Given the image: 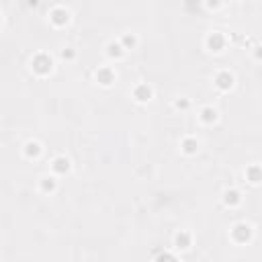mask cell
Listing matches in <instances>:
<instances>
[{
    "label": "cell",
    "mask_w": 262,
    "mask_h": 262,
    "mask_svg": "<svg viewBox=\"0 0 262 262\" xmlns=\"http://www.w3.org/2000/svg\"><path fill=\"white\" fill-rule=\"evenodd\" d=\"M47 20H49V25H51L53 29H66V27L72 23V10H70L68 6L57 4V6H53V8L47 12Z\"/></svg>",
    "instance_id": "cell-3"
},
{
    "label": "cell",
    "mask_w": 262,
    "mask_h": 262,
    "mask_svg": "<svg viewBox=\"0 0 262 262\" xmlns=\"http://www.w3.org/2000/svg\"><path fill=\"white\" fill-rule=\"evenodd\" d=\"M223 2L225 0H205V6H207V10H213L215 12V10H219L223 6Z\"/></svg>",
    "instance_id": "cell-20"
},
{
    "label": "cell",
    "mask_w": 262,
    "mask_h": 262,
    "mask_svg": "<svg viewBox=\"0 0 262 262\" xmlns=\"http://www.w3.org/2000/svg\"><path fill=\"white\" fill-rule=\"evenodd\" d=\"M199 149H201V141L194 137V135H184L182 139H180V151L184 154V156H196L199 154Z\"/></svg>",
    "instance_id": "cell-15"
},
{
    "label": "cell",
    "mask_w": 262,
    "mask_h": 262,
    "mask_svg": "<svg viewBox=\"0 0 262 262\" xmlns=\"http://www.w3.org/2000/svg\"><path fill=\"white\" fill-rule=\"evenodd\" d=\"M119 43L123 45V49L125 51H133V49H137L139 47V37H137V33H123L121 37H119Z\"/></svg>",
    "instance_id": "cell-17"
},
{
    "label": "cell",
    "mask_w": 262,
    "mask_h": 262,
    "mask_svg": "<svg viewBox=\"0 0 262 262\" xmlns=\"http://www.w3.org/2000/svg\"><path fill=\"white\" fill-rule=\"evenodd\" d=\"M190 98L188 96H180V98H176L174 102H172V106L176 108V111H180V113H184V111H188L190 108Z\"/></svg>",
    "instance_id": "cell-19"
},
{
    "label": "cell",
    "mask_w": 262,
    "mask_h": 262,
    "mask_svg": "<svg viewBox=\"0 0 262 262\" xmlns=\"http://www.w3.org/2000/svg\"><path fill=\"white\" fill-rule=\"evenodd\" d=\"M29 68H31V72L35 76L47 78L55 68V59H53V55L49 51H37V53H33V57L29 61Z\"/></svg>",
    "instance_id": "cell-1"
},
{
    "label": "cell",
    "mask_w": 262,
    "mask_h": 262,
    "mask_svg": "<svg viewBox=\"0 0 262 262\" xmlns=\"http://www.w3.org/2000/svg\"><path fill=\"white\" fill-rule=\"evenodd\" d=\"M94 82L100 86V88H111L115 82H117V72L113 66H98L94 70Z\"/></svg>",
    "instance_id": "cell-5"
},
{
    "label": "cell",
    "mask_w": 262,
    "mask_h": 262,
    "mask_svg": "<svg viewBox=\"0 0 262 262\" xmlns=\"http://www.w3.org/2000/svg\"><path fill=\"white\" fill-rule=\"evenodd\" d=\"M242 201H244L242 190H239V188H233V186L225 188L223 194H221V203H223V207H227V209H237V207L242 205Z\"/></svg>",
    "instance_id": "cell-12"
},
{
    "label": "cell",
    "mask_w": 262,
    "mask_h": 262,
    "mask_svg": "<svg viewBox=\"0 0 262 262\" xmlns=\"http://www.w3.org/2000/svg\"><path fill=\"white\" fill-rule=\"evenodd\" d=\"M213 86H215L219 92H229V90L235 86V74L229 72V70H219V72H215V76H213Z\"/></svg>",
    "instance_id": "cell-7"
},
{
    "label": "cell",
    "mask_w": 262,
    "mask_h": 262,
    "mask_svg": "<svg viewBox=\"0 0 262 262\" xmlns=\"http://www.w3.org/2000/svg\"><path fill=\"white\" fill-rule=\"evenodd\" d=\"M254 225L252 223H246V221H237L231 225L229 229V239L235 244V246H248L252 239H254Z\"/></svg>",
    "instance_id": "cell-2"
},
{
    "label": "cell",
    "mask_w": 262,
    "mask_h": 262,
    "mask_svg": "<svg viewBox=\"0 0 262 262\" xmlns=\"http://www.w3.org/2000/svg\"><path fill=\"white\" fill-rule=\"evenodd\" d=\"M43 143L39 141V139H27L25 143H23V158L25 160H31V162H35V160H39L41 156H43Z\"/></svg>",
    "instance_id": "cell-10"
},
{
    "label": "cell",
    "mask_w": 262,
    "mask_h": 262,
    "mask_svg": "<svg viewBox=\"0 0 262 262\" xmlns=\"http://www.w3.org/2000/svg\"><path fill=\"white\" fill-rule=\"evenodd\" d=\"M154 94H156V90H154V86L147 84V82H137V84L133 86V90H131V98H133L137 104H147V102H151V100H154Z\"/></svg>",
    "instance_id": "cell-6"
},
{
    "label": "cell",
    "mask_w": 262,
    "mask_h": 262,
    "mask_svg": "<svg viewBox=\"0 0 262 262\" xmlns=\"http://www.w3.org/2000/svg\"><path fill=\"white\" fill-rule=\"evenodd\" d=\"M244 178H246L248 184L258 186V184L262 182V168H260V164H250V166H246V170H244Z\"/></svg>",
    "instance_id": "cell-16"
},
{
    "label": "cell",
    "mask_w": 262,
    "mask_h": 262,
    "mask_svg": "<svg viewBox=\"0 0 262 262\" xmlns=\"http://www.w3.org/2000/svg\"><path fill=\"white\" fill-rule=\"evenodd\" d=\"M203 45H205V49H207L209 53L219 55V53H223L225 47H227V37H225L221 31H209V33L205 35V39H203Z\"/></svg>",
    "instance_id": "cell-4"
},
{
    "label": "cell",
    "mask_w": 262,
    "mask_h": 262,
    "mask_svg": "<svg viewBox=\"0 0 262 262\" xmlns=\"http://www.w3.org/2000/svg\"><path fill=\"white\" fill-rule=\"evenodd\" d=\"M199 121L203 123V125H207V127H211V125H215L217 121H219V111L213 106V104H205V106H201L199 108Z\"/></svg>",
    "instance_id": "cell-13"
},
{
    "label": "cell",
    "mask_w": 262,
    "mask_h": 262,
    "mask_svg": "<svg viewBox=\"0 0 262 262\" xmlns=\"http://www.w3.org/2000/svg\"><path fill=\"white\" fill-rule=\"evenodd\" d=\"M192 242H194L192 231H188V229H178V231L174 233V237H172V248H174L176 252H186V250L192 248Z\"/></svg>",
    "instance_id": "cell-8"
},
{
    "label": "cell",
    "mask_w": 262,
    "mask_h": 262,
    "mask_svg": "<svg viewBox=\"0 0 262 262\" xmlns=\"http://www.w3.org/2000/svg\"><path fill=\"white\" fill-rule=\"evenodd\" d=\"M104 53H106V57H108L111 61H121V59L127 55V51L123 49V45L119 43V39H111V41L104 45Z\"/></svg>",
    "instance_id": "cell-14"
},
{
    "label": "cell",
    "mask_w": 262,
    "mask_h": 262,
    "mask_svg": "<svg viewBox=\"0 0 262 262\" xmlns=\"http://www.w3.org/2000/svg\"><path fill=\"white\" fill-rule=\"evenodd\" d=\"M235 2H239V0H235Z\"/></svg>",
    "instance_id": "cell-25"
},
{
    "label": "cell",
    "mask_w": 262,
    "mask_h": 262,
    "mask_svg": "<svg viewBox=\"0 0 262 262\" xmlns=\"http://www.w3.org/2000/svg\"><path fill=\"white\" fill-rule=\"evenodd\" d=\"M27 4H29V6H37V4H39V0H27Z\"/></svg>",
    "instance_id": "cell-23"
},
{
    "label": "cell",
    "mask_w": 262,
    "mask_h": 262,
    "mask_svg": "<svg viewBox=\"0 0 262 262\" xmlns=\"http://www.w3.org/2000/svg\"><path fill=\"white\" fill-rule=\"evenodd\" d=\"M2 23H4V18H2V12H0V27H2Z\"/></svg>",
    "instance_id": "cell-24"
},
{
    "label": "cell",
    "mask_w": 262,
    "mask_h": 262,
    "mask_svg": "<svg viewBox=\"0 0 262 262\" xmlns=\"http://www.w3.org/2000/svg\"><path fill=\"white\" fill-rule=\"evenodd\" d=\"M78 57V49L76 47H63V49H59V59H63V61H74Z\"/></svg>",
    "instance_id": "cell-18"
},
{
    "label": "cell",
    "mask_w": 262,
    "mask_h": 262,
    "mask_svg": "<svg viewBox=\"0 0 262 262\" xmlns=\"http://www.w3.org/2000/svg\"><path fill=\"white\" fill-rule=\"evenodd\" d=\"M57 188H59V178L55 176V174H43L41 178H39V192L41 194H47V196H51V194H55L57 192Z\"/></svg>",
    "instance_id": "cell-11"
},
{
    "label": "cell",
    "mask_w": 262,
    "mask_h": 262,
    "mask_svg": "<svg viewBox=\"0 0 262 262\" xmlns=\"http://www.w3.org/2000/svg\"><path fill=\"white\" fill-rule=\"evenodd\" d=\"M156 260H178V254H172V252H160L154 256Z\"/></svg>",
    "instance_id": "cell-21"
},
{
    "label": "cell",
    "mask_w": 262,
    "mask_h": 262,
    "mask_svg": "<svg viewBox=\"0 0 262 262\" xmlns=\"http://www.w3.org/2000/svg\"><path fill=\"white\" fill-rule=\"evenodd\" d=\"M49 170H51V174H55L57 178H61V176H68V174L72 172V160H70L68 156L59 154V156H55V158L51 160V164H49Z\"/></svg>",
    "instance_id": "cell-9"
},
{
    "label": "cell",
    "mask_w": 262,
    "mask_h": 262,
    "mask_svg": "<svg viewBox=\"0 0 262 262\" xmlns=\"http://www.w3.org/2000/svg\"><path fill=\"white\" fill-rule=\"evenodd\" d=\"M254 55H256V59H260V47L258 45L254 47Z\"/></svg>",
    "instance_id": "cell-22"
}]
</instances>
